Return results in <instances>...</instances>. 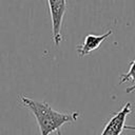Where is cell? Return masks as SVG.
<instances>
[{"label": "cell", "instance_id": "obj_1", "mask_svg": "<svg viewBox=\"0 0 135 135\" xmlns=\"http://www.w3.org/2000/svg\"><path fill=\"white\" fill-rule=\"evenodd\" d=\"M21 101L35 116L40 130V135H50L51 133L58 131L63 124L75 122L79 116V112H58L52 109L49 103L37 101L26 96H21Z\"/></svg>", "mask_w": 135, "mask_h": 135}, {"label": "cell", "instance_id": "obj_2", "mask_svg": "<svg viewBox=\"0 0 135 135\" xmlns=\"http://www.w3.org/2000/svg\"><path fill=\"white\" fill-rule=\"evenodd\" d=\"M47 3L51 14L53 40L56 46H58L62 40L61 26H62L63 16L66 11V0H47Z\"/></svg>", "mask_w": 135, "mask_h": 135}, {"label": "cell", "instance_id": "obj_3", "mask_svg": "<svg viewBox=\"0 0 135 135\" xmlns=\"http://www.w3.org/2000/svg\"><path fill=\"white\" fill-rule=\"evenodd\" d=\"M132 112L131 102H127L122 109L117 112L105 124L100 135H121L126 127V119Z\"/></svg>", "mask_w": 135, "mask_h": 135}, {"label": "cell", "instance_id": "obj_4", "mask_svg": "<svg viewBox=\"0 0 135 135\" xmlns=\"http://www.w3.org/2000/svg\"><path fill=\"white\" fill-rule=\"evenodd\" d=\"M112 31H108L107 33L102 34V35H93L90 34L84 38V42L78 46L77 52L80 56H85L88 54H90L92 51L96 50L99 47V45L109 37L112 35Z\"/></svg>", "mask_w": 135, "mask_h": 135}, {"label": "cell", "instance_id": "obj_5", "mask_svg": "<svg viewBox=\"0 0 135 135\" xmlns=\"http://www.w3.org/2000/svg\"><path fill=\"white\" fill-rule=\"evenodd\" d=\"M130 80L133 81L134 84L126 90L127 93H132V92L135 91V59H134L133 61H131L129 71H128L126 74H122V75L120 76L119 84H122V83H124V82H127V81H130Z\"/></svg>", "mask_w": 135, "mask_h": 135}, {"label": "cell", "instance_id": "obj_6", "mask_svg": "<svg viewBox=\"0 0 135 135\" xmlns=\"http://www.w3.org/2000/svg\"><path fill=\"white\" fill-rule=\"evenodd\" d=\"M124 130H132V131H135V126H126V127H124Z\"/></svg>", "mask_w": 135, "mask_h": 135}]
</instances>
